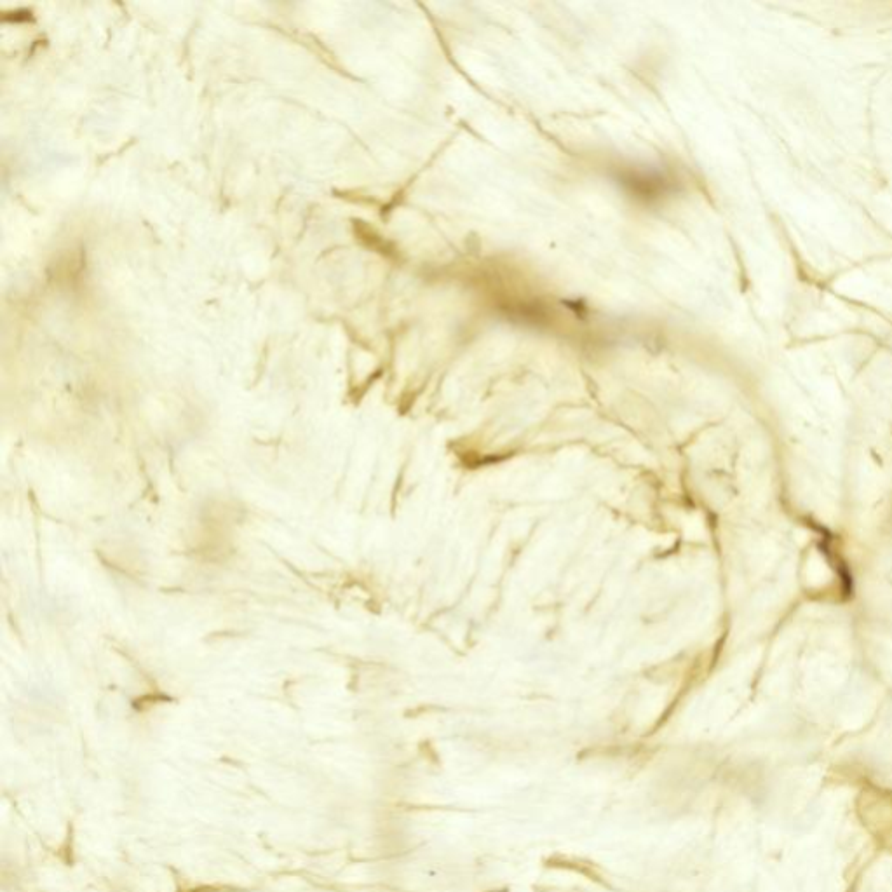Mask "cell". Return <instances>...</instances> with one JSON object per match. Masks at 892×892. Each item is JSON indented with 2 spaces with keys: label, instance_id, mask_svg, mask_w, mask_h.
Returning a JSON list of instances; mask_svg holds the SVG:
<instances>
[{
  "label": "cell",
  "instance_id": "obj_1",
  "mask_svg": "<svg viewBox=\"0 0 892 892\" xmlns=\"http://www.w3.org/2000/svg\"><path fill=\"white\" fill-rule=\"evenodd\" d=\"M622 183H626L629 189L633 190L638 197L649 199V197H659L668 190V182L657 175H629L621 176Z\"/></svg>",
  "mask_w": 892,
  "mask_h": 892
}]
</instances>
